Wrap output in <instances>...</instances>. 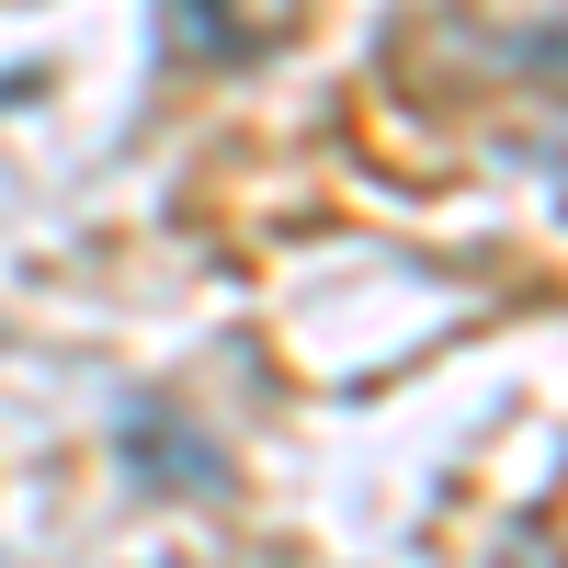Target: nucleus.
I'll use <instances>...</instances> for the list:
<instances>
[{"label": "nucleus", "mask_w": 568, "mask_h": 568, "mask_svg": "<svg viewBox=\"0 0 568 568\" xmlns=\"http://www.w3.org/2000/svg\"><path fill=\"white\" fill-rule=\"evenodd\" d=\"M125 455H149V478H171V489H216L227 466H216V444H194L182 433V409H149V398H125Z\"/></svg>", "instance_id": "1"}, {"label": "nucleus", "mask_w": 568, "mask_h": 568, "mask_svg": "<svg viewBox=\"0 0 568 568\" xmlns=\"http://www.w3.org/2000/svg\"><path fill=\"white\" fill-rule=\"evenodd\" d=\"M160 34L182 45V58H251V45H262L251 23H216L205 0H182V12H160Z\"/></svg>", "instance_id": "2"}]
</instances>
